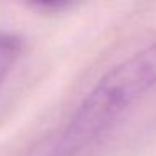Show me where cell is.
I'll return each instance as SVG.
<instances>
[{"mask_svg": "<svg viewBox=\"0 0 156 156\" xmlns=\"http://www.w3.org/2000/svg\"><path fill=\"white\" fill-rule=\"evenodd\" d=\"M156 86V42L106 72L66 126L52 156H79Z\"/></svg>", "mask_w": 156, "mask_h": 156, "instance_id": "6da1fadb", "label": "cell"}, {"mask_svg": "<svg viewBox=\"0 0 156 156\" xmlns=\"http://www.w3.org/2000/svg\"><path fill=\"white\" fill-rule=\"evenodd\" d=\"M27 2L37 9H42V10L57 12V10H64V9L72 7L81 0H27Z\"/></svg>", "mask_w": 156, "mask_h": 156, "instance_id": "3957f363", "label": "cell"}, {"mask_svg": "<svg viewBox=\"0 0 156 156\" xmlns=\"http://www.w3.org/2000/svg\"><path fill=\"white\" fill-rule=\"evenodd\" d=\"M22 44L15 35L0 30V84L20 55Z\"/></svg>", "mask_w": 156, "mask_h": 156, "instance_id": "7a4b0ae2", "label": "cell"}]
</instances>
